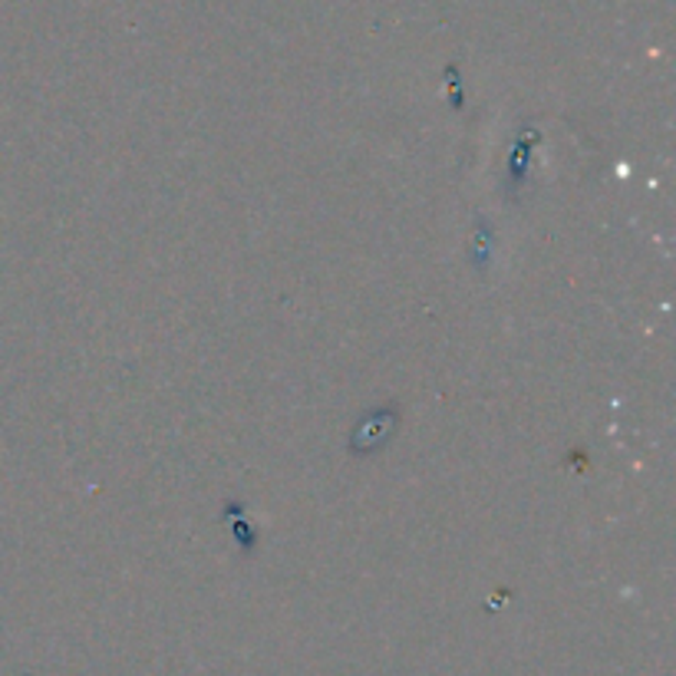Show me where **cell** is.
<instances>
[{
    "mask_svg": "<svg viewBox=\"0 0 676 676\" xmlns=\"http://www.w3.org/2000/svg\"><path fill=\"white\" fill-rule=\"evenodd\" d=\"M396 423H400V416H396L393 410H377V413H367V416L357 423V429H353L350 449H353L357 456H370V453L383 449V446L390 443V436H393Z\"/></svg>",
    "mask_w": 676,
    "mask_h": 676,
    "instance_id": "obj_1",
    "label": "cell"
}]
</instances>
